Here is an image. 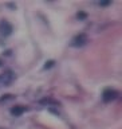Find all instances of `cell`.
Segmentation results:
<instances>
[{
    "mask_svg": "<svg viewBox=\"0 0 122 129\" xmlns=\"http://www.w3.org/2000/svg\"><path fill=\"white\" fill-rule=\"evenodd\" d=\"M14 79H15V74L11 70H8V71L4 73L3 75H0V82H2V85H4V86L11 85L14 82Z\"/></svg>",
    "mask_w": 122,
    "mask_h": 129,
    "instance_id": "1",
    "label": "cell"
},
{
    "mask_svg": "<svg viewBox=\"0 0 122 129\" xmlns=\"http://www.w3.org/2000/svg\"><path fill=\"white\" fill-rule=\"evenodd\" d=\"M12 34V26L7 20H2L0 22V35L2 36H10Z\"/></svg>",
    "mask_w": 122,
    "mask_h": 129,
    "instance_id": "2",
    "label": "cell"
},
{
    "mask_svg": "<svg viewBox=\"0 0 122 129\" xmlns=\"http://www.w3.org/2000/svg\"><path fill=\"white\" fill-rule=\"evenodd\" d=\"M117 95H118V93L115 90H113V89H105L103 94H102V100L105 102H110V101L117 98Z\"/></svg>",
    "mask_w": 122,
    "mask_h": 129,
    "instance_id": "3",
    "label": "cell"
},
{
    "mask_svg": "<svg viewBox=\"0 0 122 129\" xmlns=\"http://www.w3.org/2000/svg\"><path fill=\"white\" fill-rule=\"evenodd\" d=\"M87 43V36L85 35V34H79V35H76L74 39H72V42H71V44L74 47H82V46H85V44Z\"/></svg>",
    "mask_w": 122,
    "mask_h": 129,
    "instance_id": "4",
    "label": "cell"
},
{
    "mask_svg": "<svg viewBox=\"0 0 122 129\" xmlns=\"http://www.w3.org/2000/svg\"><path fill=\"white\" fill-rule=\"evenodd\" d=\"M24 112H26V108L20 106V105H19V106H14L11 109V114L12 116H22Z\"/></svg>",
    "mask_w": 122,
    "mask_h": 129,
    "instance_id": "5",
    "label": "cell"
},
{
    "mask_svg": "<svg viewBox=\"0 0 122 129\" xmlns=\"http://www.w3.org/2000/svg\"><path fill=\"white\" fill-rule=\"evenodd\" d=\"M40 104H43V105H59L58 101H55L52 98H44V100L40 101Z\"/></svg>",
    "mask_w": 122,
    "mask_h": 129,
    "instance_id": "6",
    "label": "cell"
},
{
    "mask_svg": "<svg viewBox=\"0 0 122 129\" xmlns=\"http://www.w3.org/2000/svg\"><path fill=\"white\" fill-rule=\"evenodd\" d=\"M54 64H55V60H48V62L44 63V69H46V70H47V69H51Z\"/></svg>",
    "mask_w": 122,
    "mask_h": 129,
    "instance_id": "7",
    "label": "cell"
},
{
    "mask_svg": "<svg viewBox=\"0 0 122 129\" xmlns=\"http://www.w3.org/2000/svg\"><path fill=\"white\" fill-rule=\"evenodd\" d=\"M11 98H12L11 94H6V95H3L2 98H0V102H3V101H8V100H11Z\"/></svg>",
    "mask_w": 122,
    "mask_h": 129,
    "instance_id": "8",
    "label": "cell"
},
{
    "mask_svg": "<svg viewBox=\"0 0 122 129\" xmlns=\"http://www.w3.org/2000/svg\"><path fill=\"white\" fill-rule=\"evenodd\" d=\"M78 18H79V19H85V18H86V14H85V12H79V14H78Z\"/></svg>",
    "mask_w": 122,
    "mask_h": 129,
    "instance_id": "9",
    "label": "cell"
},
{
    "mask_svg": "<svg viewBox=\"0 0 122 129\" xmlns=\"http://www.w3.org/2000/svg\"><path fill=\"white\" fill-rule=\"evenodd\" d=\"M109 4H110V2L107 0V2H101V3H99V6H109Z\"/></svg>",
    "mask_w": 122,
    "mask_h": 129,
    "instance_id": "10",
    "label": "cell"
},
{
    "mask_svg": "<svg viewBox=\"0 0 122 129\" xmlns=\"http://www.w3.org/2000/svg\"><path fill=\"white\" fill-rule=\"evenodd\" d=\"M0 64H2V62H0Z\"/></svg>",
    "mask_w": 122,
    "mask_h": 129,
    "instance_id": "11",
    "label": "cell"
}]
</instances>
